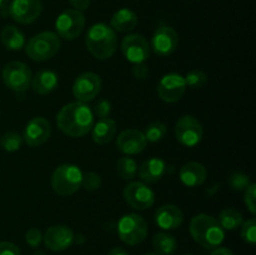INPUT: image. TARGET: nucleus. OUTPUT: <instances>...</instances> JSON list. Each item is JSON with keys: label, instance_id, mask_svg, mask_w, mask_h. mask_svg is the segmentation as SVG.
<instances>
[{"label": "nucleus", "instance_id": "obj_1", "mask_svg": "<svg viewBox=\"0 0 256 255\" xmlns=\"http://www.w3.org/2000/svg\"><path fill=\"white\" fill-rule=\"evenodd\" d=\"M92 109L82 102H74L64 105L58 112V128L65 135L72 138H82L92 130L94 125Z\"/></svg>", "mask_w": 256, "mask_h": 255}, {"label": "nucleus", "instance_id": "obj_2", "mask_svg": "<svg viewBox=\"0 0 256 255\" xmlns=\"http://www.w3.org/2000/svg\"><path fill=\"white\" fill-rule=\"evenodd\" d=\"M189 230L192 239L205 249L219 248L225 239V230L212 215H195L190 222Z\"/></svg>", "mask_w": 256, "mask_h": 255}, {"label": "nucleus", "instance_id": "obj_3", "mask_svg": "<svg viewBox=\"0 0 256 255\" xmlns=\"http://www.w3.org/2000/svg\"><path fill=\"white\" fill-rule=\"evenodd\" d=\"M85 45L90 54L96 59H109L116 52L118 38L115 30L105 22L94 24L88 30Z\"/></svg>", "mask_w": 256, "mask_h": 255}, {"label": "nucleus", "instance_id": "obj_4", "mask_svg": "<svg viewBox=\"0 0 256 255\" xmlns=\"http://www.w3.org/2000/svg\"><path fill=\"white\" fill-rule=\"evenodd\" d=\"M82 172L74 164H62L52 175V188L60 196L75 194L82 188Z\"/></svg>", "mask_w": 256, "mask_h": 255}, {"label": "nucleus", "instance_id": "obj_5", "mask_svg": "<svg viewBox=\"0 0 256 255\" xmlns=\"http://www.w3.org/2000/svg\"><path fill=\"white\" fill-rule=\"evenodd\" d=\"M60 49V38L52 32H42L30 38L25 45L28 56L35 62L52 59Z\"/></svg>", "mask_w": 256, "mask_h": 255}, {"label": "nucleus", "instance_id": "obj_6", "mask_svg": "<svg viewBox=\"0 0 256 255\" xmlns=\"http://www.w3.org/2000/svg\"><path fill=\"white\" fill-rule=\"evenodd\" d=\"M118 234L126 245L142 244L148 235V224L142 215L126 214L118 222Z\"/></svg>", "mask_w": 256, "mask_h": 255}, {"label": "nucleus", "instance_id": "obj_7", "mask_svg": "<svg viewBox=\"0 0 256 255\" xmlns=\"http://www.w3.org/2000/svg\"><path fill=\"white\" fill-rule=\"evenodd\" d=\"M2 78L4 84L9 89L16 92H24L32 84V70L22 62H12L2 69Z\"/></svg>", "mask_w": 256, "mask_h": 255}, {"label": "nucleus", "instance_id": "obj_8", "mask_svg": "<svg viewBox=\"0 0 256 255\" xmlns=\"http://www.w3.org/2000/svg\"><path fill=\"white\" fill-rule=\"evenodd\" d=\"M85 28V16L82 12L68 9L62 12L55 22L56 35L65 40H74L82 32Z\"/></svg>", "mask_w": 256, "mask_h": 255}, {"label": "nucleus", "instance_id": "obj_9", "mask_svg": "<svg viewBox=\"0 0 256 255\" xmlns=\"http://www.w3.org/2000/svg\"><path fill=\"white\" fill-rule=\"evenodd\" d=\"M122 196L126 204L135 210H146L155 202V192L144 182H132L124 188Z\"/></svg>", "mask_w": 256, "mask_h": 255}, {"label": "nucleus", "instance_id": "obj_10", "mask_svg": "<svg viewBox=\"0 0 256 255\" xmlns=\"http://www.w3.org/2000/svg\"><path fill=\"white\" fill-rule=\"evenodd\" d=\"M204 135V129L196 118L184 115L175 124V136L180 144L192 148L199 144Z\"/></svg>", "mask_w": 256, "mask_h": 255}, {"label": "nucleus", "instance_id": "obj_11", "mask_svg": "<svg viewBox=\"0 0 256 255\" xmlns=\"http://www.w3.org/2000/svg\"><path fill=\"white\" fill-rule=\"evenodd\" d=\"M158 95L165 102H176L186 92V82L182 75L169 72L160 79L156 88Z\"/></svg>", "mask_w": 256, "mask_h": 255}, {"label": "nucleus", "instance_id": "obj_12", "mask_svg": "<svg viewBox=\"0 0 256 255\" xmlns=\"http://www.w3.org/2000/svg\"><path fill=\"white\" fill-rule=\"evenodd\" d=\"M122 52L132 64H142L149 59L150 45L142 34H130L122 39Z\"/></svg>", "mask_w": 256, "mask_h": 255}, {"label": "nucleus", "instance_id": "obj_13", "mask_svg": "<svg viewBox=\"0 0 256 255\" xmlns=\"http://www.w3.org/2000/svg\"><path fill=\"white\" fill-rule=\"evenodd\" d=\"M100 90H102V79L99 75L92 72L80 74L72 84V94L78 102H92L99 95Z\"/></svg>", "mask_w": 256, "mask_h": 255}, {"label": "nucleus", "instance_id": "obj_14", "mask_svg": "<svg viewBox=\"0 0 256 255\" xmlns=\"http://www.w3.org/2000/svg\"><path fill=\"white\" fill-rule=\"evenodd\" d=\"M9 15L19 24H32L40 16L42 0H12L9 4Z\"/></svg>", "mask_w": 256, "mask_h": 255}, {"label": "nucleus", "instance_id": "obj_15", "mask_svg": "<svg viewBox=\"0 0 256 255\" xmlns=\"http://www.w3.org/2000/svg\"><path fill=\"white\" fill-rule=\"evenodd\" d=\"M75 234L66 225H52L48 228L42 240L45 246L52 252H64L74 244Z\"/></svg>", "mask_w": 256, "mask_h": 255}, {"label": "nucleus", "instance_id": "obj_16", "mask_svg": "<svg viewBox=\"0 0 256 255\" xmlns=\"http://www.w3.org/2000/svg\"><path fill=\"white\" fill-rule=\"evenodd\" d=\"M179 45L178 32L172 26H160L155 30L152 38V48L154 52L159 56H169Z\"/></svg>", "mask_w": 256, "mask_h": 255}, {"label": "nucleus", "instance_id": "obj_17", "mask_svg": "<svg viewBox=\"0 0 256 255\" xmlns=\"http://www.w3.org/2000/svg\"><path fill=\"white\" fill-rule=\"evenodd\" d=\"M52 135V126L45 118H32L26 124L22 134V140L29 146H40L49 140Z\"/></svg>", "mask_w": 256, "mask_h": 255}, {"label": "nucleus", "instance_id": "obj_18", "mask_svg": "<svg viewBox=\"0 0 256 255\" xmlns=\"http://www.w3.org/2000/svg\"><path fill=\"white\" fill-rule=\"evenodd\" d=\"M146 139L144 132L138 129H126L116 138V146L122 154L135 155L146 148Z\"/></svg>", "mask_w": 256, "mask_h": 255}, {"label": "nucleus", "instance_id": "obj_19", "mask_svg": "<svg viewBox=\"0 0 256 255\" xmlns=\"http://www.w3.org/2000/svg\"><path fill=\"white\" fill-rule=\"evenodd\" d=\"M182 222H184V214L176 205H162L155 212V222L162 230L178 229Z\"/></svg>", "mask_w": 256, "mask_h": 255}, {"label": "nucleus", "instance_id": "obj_20", "mask_svg": "<svg viewBox=\"0 0 256 255\" xmlns=\"http://www.w3.org/2000/svg\"><path fill=\"white\" fill-rule=\"evenodd\" d=\"M166 162L162 158H152L140 165L139 175L145 184H152L162 179L166 172Z\"/></svg>", "mask_w": 256, "mask_h": 255}, {"label": "nucleus", "instance_id": "obj_21", "mask_svg": "<svg viewBox=\"0 0 256 255\" xmlns=\"http://www.w3.org/2000/svg\"><path fill=\"white\" fill-rule=\"evenodd\" d=\"M180 180L184 185L189 188L199 186L206 180L208 172L202 164L198 162H190L182 165L179 172Z\"/></svg>", "mask_w": 256, "mask_h": 255}, {"label": "nucleus", "instance_id": "obj_22", "mask_svg": "<svg viewBox=\"0 0 256 255\" xmlns=\"http://www.w3.org/2000/svg\"><path fill=\"white\" fill-rule=\"evenodd\" d=\"M59 76L52 70H40L32 78V88L36 94L46 95L56 89Z\"/></svg>", "mask_w": 256, "mask_h": 255}, {"label": "nucleus", "instance_id": "obj_23", "mask_svg": "<svg viewBox=\"0 0 256 255\" xmlns=\"http://www.w3.org/2000/svg\"><path fill=\"white\" fill-rule=\"evenodd\" d=\"M138 15L134 10L122 8V9L116 10L112 14V20H110V26L119 32H129L136 28Z\"/></svg>", "mask_w": 256, "mask_h": 255}, {"label": "nucleus", "instance_id": "obj_24", "mask_svg": "<svg viewBox=\"0 0 256 255\" xmlns=\"http://www.w3.org/2000/svg\"><path fill=\"white\" fill-rule=\"evenodd\" d=\"M92 138L98 145L109 144L116 134V124L112 119L104 118L94 122L92 128Z\"/></svg>", "mask_w": 256, "mask_h": 255}, {"label": "nucleus", "instance_id": "obj_25", "mask_svg": "<svg viewBox=\"0 0 256 255\" xmlns=\"http://www.w3.org/2000/svg\"><path fill=\"white\" fill-rule=\"evenodd\" d=\"M2 42L6 49L12 52H19L22 48H25V36L22 30L18 29L14 25H6L2 30Z\"/></svg>", "mask_w": 256, "mask_h": 255}, {"label": "nucleus", "instance_id": "obj_26", "mask_svg": "<svg viewBox=\"0 0 256 255\" xmlns=\"http://www.w3.org/2000/svg\"><path fill=\"white\" fill-rule=\"evenodd\" d=\"M152 246L159 255L174 254L178 248V242L175 236L169 232H158L152 238Z\"/></svg>", "mask_w": 256, "mask_h": 255}, {"label": "nucleus", "instance_id": "obj_27", "mask_svg": "<svg viewBox=\"0 0 256 255\" xmlns=\"http://www.w3.org/2000/svg\"><path fill=\"white\" fill-rule=\"evenodd\" d=\"M222 228L224 230H235L242 226V214L236 209L226 208L222 210L219 215V220Z\"/></svg>", "mask_w": 256, "mask_h": 255}, {"label": "nucleus", "instance_id": "obj_28", "mask_svg": "<svg viewBox=\"0 0 256 255\" xmlns=\"http://www.w3.org/2000/svg\"><path fill=\"white\" fill-rule=\"evenodd\" d=\"M116 172L119 176L124 180H132L136 176L138 164L132 158L122 156L116 162Z\"/></svg>", "mask_w": 256, "mask_h": 255}, {"label": "nucleus", "instance_id": "obj_29", "mask_svg": "<svg viewBox=\"0 0 256 255\" xmlns=\"http://www.w3.org/2000/svg\"><path fill=\"white\" fill-rule=\"evenodd\" d=\"M22 142L24 140H22V135L15 132H8L2 134V136L0 138V145L8 152H18L22 148Z\"/></svg>", "mask_w": 256, "mask_h": 255}, {"label": "nucleus", "instance_id": "obj_30", "mask_svg": "<svg viewBox=\"0 0 256 255\" xmlns=\"http://www.w3.org/2000/svg\"><path fill=\"white\" fill-rule=\"evenodd\" d=\"M168 128L164 122H154L152 124H149L145 129L144 135L146 142H158L160 140L164 139V136L166 135Z\"/></svg>", "mask_w": 256, "mask_h": 255}, {"label": "nucleus", "instance_id": "obj_31", "mask_svg": "<svg viewBox=\"0 0 256 255\" xmlns=\"http://www.w3.org/2000/svg\"><path fill=\"white\" fill-rule=\"evenodd\" d=\"M184 79L186 82V86L192 88V89H199L208 82V75L202 70L195 69L190 70L186 76H184Z\"/></svg>", "mask_w": 256, "mask_h": 255}, {"label": "nucleus", "instance_id": "obj_32", "mask_svg": "<svg viewBox=\"0 0 256 255\" xmlns=\"http://www.w3.org/2000/svg\"><path fill=\"white\" fill-rule=\"evenodd\" d=\"M229 185L234 192H242V190H245L250 185V179L244 172H236L230 176Z\"/></svg>", "mask_w": 256, "mask_h": 255}, {"label": "nucleus", "instance_id": "obj_33", "mask_svg": "<svg viewBox=\"0 0 256 255\" xmlns=\"http://www.w3.org/2000/svg\"><path fill=\"white\" fill-rule=\"evenodd\" d=\"M242 240L249 244H255L256 242V220L249 219L246 222H242V232H240Z\"/></svg>", "mask_w": 256, "mask_h": 255}, {"label": "nucleus", "instance_id": "obj_34", "mask_svg": "<svg viewBox=\"0 0 256 255\" xmlns=\"http://www.w3.org/2000/svg\"><path fill=\"white\" fill-rule=\"evenodd\" d=\"M82 186L89 192H95L102 186V176L95 172H88L82 174Z\"/></svg>", "mask_w": 256, "mask_h": 255}, {"label": "nucleus", "instance_id": "obj_35", "mask_svg": "<svg viewBox=\"0 0 256 255\" xmlns=\"http://www.w3.org/2000/svg\"><path fill=\"white\" fill-rule=\"evenodd\" d=\"M244 202L246 206L249 208L250 212L252 215L256 214V184L250 182L249 186L245 189V198Z\"/></svg>", "mask_w": 256, "mask_h": 255}, {"label": "nucleus", "instance_id": "obj_36", "mask_svg": "<svg viewBox=\"0 0 256 255\" xmlns=\"http://www.w3.org/2000/svg\"><path fill=\"white\" fill-rule=\"evenodd\" d=\"M95 114L99 116V119H104L108 118L112 112V104L108 99H100L98 100V102L95 104Z\"/></svg>", "mask_w": 256, "mask_h": 255}, {"label": "nucleus", "instance_id": "obj_37", "mask_svg": "<svg viewBox=\"0 0 256 255\" xmlns=\"http://www.w3.org/2000/svg\"><path fill=\"white\" fill-rule=\"evenodd\" d=\"M25 240H26V242L32 248H38L40 245V242H42V235L39 229H36V228H30L26 232V234H25Z\"/></svg>", "mask_w": 256, "mask_h": 255}, {"label": "nucleus", "instance_id": "obj_38", "mask_svg": "<svg viewBox=\"0 0 256 255\" xmlns=\"http://www.w3.org/2000/svg\"><path fill=\"white\" fill-rule=\"evenodd\" d=\"M0 255H20V250L12 242H0Z\"/></svg>", "mask_w": 256, "mask_h": 255}, {"label": "nucleus", "instance_id": "obj_39", "mask_svg": "<svg viewBox=\"0 0 256 255\" xmlns=\"http://www.w3.org/2000/svg\"><path fill=\"white\" fill-rule=\"evenodd\" d=\"M132 74L134 75V78H136V79L142 80L148 76V74H149V69H148V66L144 62H142V64H134V66L132 68Z\"/></svg>", "mask_w": 256, "mask_h": 255}, {"label": "nucleus", "instance_id": "obj_40", "mask_svg": "<svg viewBox=\"0 0 256 255\" xmlns=\"http://www.w3.org/2000/svg\"><path fill=\"white\" fill-rule=\"evenodd\" d=\"M90 2H92V0H69V2H70V5L72 6V9L78 10V12H82L89 8Z\"/></svg>", "mask_w": 256, "mask_h": 255}, {"label": "nucleus", "instance_id": "obj_41", "mask_svg": "<svg viewBox=\"0 0 256 255\" xmlns=\"http://www.w3.org/2000/svg\"><path fill=\"white\" fill-rule=\"evenodd\" d=\"M210 255H234V252L229 248H215Z\"/></svg>", "mask_w": 256, "mask_h": 255}, {"label": "nucleus", "instance_id": "obj_42", "mask_svg": "<svg viewBox=\"0 0 256 255\" xmlns=\"http://www.w3.org/2000/svg\"><path fill=\"white\" fill-rule=\"evenodd\" d=\"M106 255H129L126 252V250H124L122 248H114V249L110 250Z\"/></svg>", "mask_w": 256, "mask_h": 255}, {"label": "nucleus", "instance_id": "obj_43", "mask_svg": "<svg viewBox=\"0 0 256 255\" xmlns=\"http://www.w3.org/2000/svg\"><path fill=\"white\" fill-rule=\"evenodd\" d=\"M9 4H10V0H0V10L4 12L5 9L9 8Z\"/></svg>", "mask_w": 256, "mask_h": 255}, {"label": "nucleus", "instance_id": "obj_44", "mask_svg": "<svg viewBox=\"0 0 256 255\" xmlns=\"http://www.w3.org/2000/svg\"><path fill=\"white\" fill-rule=\"evenodd\" d=\"M32 255H46V254H45L44 252H42V250H38V252H35Z\"/></svg>", "mask_w": 256, "mask_h": 255}, {"label": "nucleus", "instance_id": "obj_45", "mask_svg": "<svg viewBox=\"0 0 256 255\" xmlns=\"http://www.w3.org/2000/svg\"><path fill=\"white\" fill-rule=\"evenodd\" d=\"M145 255H159V254H156V252H149V254H145Z\"/></svg>", "mask_w": 256, "mask_h": 255}, {"label": "nucleus", "instance_id": "obj_46", "mask_svg": "<svg viewBox=\"0 0 256 255\" xmlns=\"http://www.w3.org/2000/svg\"><path fill=\"white\" fill-rule=\"evenodd\" d=\"M184 255H192V254H184Z\"/></svg>", "mask_w": 256, "mask_h": 255}]
</instances>
